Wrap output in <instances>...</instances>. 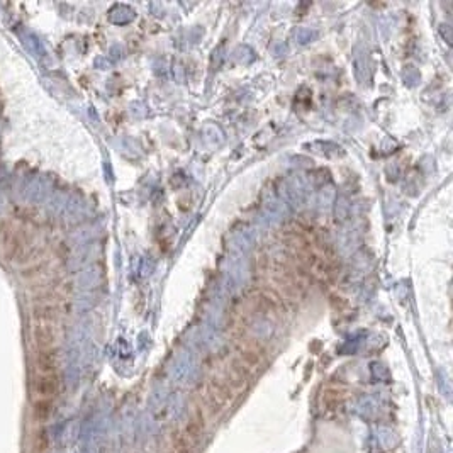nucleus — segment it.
Here are the masks:
<instances>
[{
	"instance_id": "39448f33",
	"label": "nucleus",
	"mask_w": 453,
	"mask_h": 453,
	"mask_svg": "<svg viewBox=\"0 0 453 453\" xmlns=\"http://www.w3.org/2000/svg\"><path fill=\"white\" fill-rule=\"evenodd\" d=\"M206 392L217 402V404H221L222 407L226 406L234 395V392L231 390V387L228 385L226 379H224V377H217V375L211 377V379L207 380Z\"/></svg>"
},
{
	"instance_id": "423d86ee",
	"label": "nucleus",
	"mask_w": 453,
	"mask_h": 453,
	"mask_svg": "<svg viewBox=\"0 0 453 453\" xmlns=\"http://www.w3.org/2000/svg\"><path fill=\"white\" fill-rule=\"evenodd\" d=\"M33 341L38 350H49L54 348L58 341V333H56L54 324H34L33 328Z\"/></svg>"
},
{
	"instance_id": "9b49d317",
	"label": "nucleus",
	"mask_w": 453,
	"mask_h": 453,
	"mask_svg": "<svg viewBox=\"0 0 453 453\" xmlns=\"http://www.w3.org/2000/svg\"><path fill=\"white\" fill-rule=\"evenodd\" d=\"M172 448L175 453H195V445L192 443V440L185 435L183 430H175L172 431Z\"/></svg>"
},
{
	"instance_id": "f03ea898",
	"label": "nucleus",
	"mask_w": 453,
	"mask_h": 453,
	"mask_svg": "<svg viewBox=\"0 0 453 453\" xmlns=\"http://www.w3.org/2000/svg\"><path fill=\"white\" fill-rule=\"evenodd\" d=\"M61 389L58 374H39L33 382V392L38 399H53Z\"/></svg>"
},
{
	"instance_id": "1a4fd4ad",
	"label": "nucleus",
	"mask_w": 453,
	"mask_h": 453,
	"mask_svg": "<svg viewBox=\"0 0 453 453\" xmlns=\"http://www.w3.org/2000/svg\"><path fill=\"white\" fill-rule=\"evenodd\" d=\"M33 318L38 324H54L60 318V309L49 302L36 304L33 309Z\"/></svg>"
},
{
	"instance_id": "f257e3e1",
	"label": "nucleus",
	"mask_w": 453,
	"mask_h": 453,
	"mask_svg": "<svg viewBox=\"0 0 453 453\" xmlns=\"http://www.w3.org/2000/svg\"><path fill=\"white\" fill-rule=\"evenodd\" d=\"M2 244H4L5 254H7L12 262H24L25 254L29 257L27 243H25V239L20 236L17 231H14V229H7V231L4 233Z\"/></svg>"
},
{
	"instance_id": "ddd939ff",
	"label": "nucleus",
	"mask_w": 453,
	"mask_h": 453,
	"mask_svg": "<svg viewBox=\"0 0 453 453\" xmlns=\"http://www.w3.org/2000/svg\"><path fill=\"white\" fill-rule=\"evenodd\" d=\"M345 401V392L339 389H331L324 394V404L328 409H336L338 406L343 404Z\"/></svg>"
},
{
	"instance_id": "9d476101",
	"label": "nucleus",
	"mask_w": 453,
	"mask_h": 453,
	"mask_svg": "<svg viewBox=\"0 0 453 453\" xmlns=\"http://www.w3.org/2000/svg\"><path fill=\"white\" fill-rule=\"evenodd\" d=\"M54 411L53 399H36L33 404V419L39 424H43L51 417Z\"/></svg>"
},
{
	"instance_id": "f8f14e48",
	"label": "nucleus",
	"mask_w": 453,
	"mask_h": 453,
	"mask_svg": "<svg viewBox=\"0 0 453 453\" xmlns=\"http://www.w3.org/2000/svg\"><path fill=\"white\" fill-rule=\"evenodd\" d=\"M49 450V435L44 428L34 431L33 435V451L34 453H46Z\"/></svg>"
},
{
	"instance_id": "0eeeda50",
	"label": "nucleus",
	"mask_w": 453,
	"mask_h": 453,
	"mask_svg": "<svg viewBox=\"0 0 453 453\" xmlns=\"http://www.w3.org/2000/svg\"><path fill=\"white\" fill-rule=\"evenodd\" d=\"M206 414H204L202 407H195L190 416H188L187 419V424H185V435L190 438L192 443L195 445V443H199L202 440L204 436V431H206Z\"/></svg>"
},
{
	"instance_id": "20e7f679",
	"label": "nucleus",
	"mask_w": 453,
	"mask_h": 453,
	"mask_svg": "<svg viewBox=\"0 0 453 453\" xmlns=\"http://www.w3.org/2000/svg\"><path fill=\"white\" fill-rule=\"evenodd\" d=\"M238 360L241 361L246 369L253 370V369H257V366L262 365L263 351L257 343H254V341H249V339L239 341V345H238Z\"/></svg>"
},
{
	"instance_id": "7ed1b4c3",
	"label": "nucleus",
	"mask_w": 453,
	"mask_h": 453,
	"mask_svg": "<svg viewBox=\"0 0 453 453\" xmlns=\"http://www.w3.org/2000/svg\"><path fill=\"white\" fill-rule=\"evenodd\" d=\"M249 377H251V370L246 369V366H244L238 358H234V360L229 361L228 372H226V377H224V379H226L228 385L231 387L233 392L234 390L238 392V390H241L248 385Z\"/></svg>"
},
{
	"instance_id": "6e6552de",
	"label": "nucleus",
	"mask_w": 453,
	"mask_h": 453,
	"mask_svg": "<svg viewBox=\"0 0 453 453\" xmlns=\"http://www.w3.org/2000/svg\"><path fill=\"white\" fill-rule=\"evenodd\" d=\"M34 365L39 374H56L60 366V353L56 348L38 350L34 358Z\"/></svg>"
}]
</instances>
